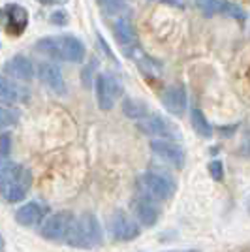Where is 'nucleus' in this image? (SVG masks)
<instances>
[{
	"label": "nucleus",
	"mask_w": 250,
	"mask_h": 252,
	"mask_svg": "<svg viewBox=\"0 0 250 252\" xmlns=\"http://www.w3.org/2000/svg\"><path fill=\"white\" fill-rule=\"evenodd\" d=\"M102 239H104V231L96 215L85 213L72 220L68 233L64 237V243L73 249H94L102 245Z\"/></svg>",
	"instance_id": "nucleus-1"
},
{
	"label": "nucleus",
	"mask_w": 250,
	"mask_h": 252,
	"mask_svg": "<svg viewBox=\"0 0 250 252\" xmlns=\"http://www.w3.org/2000/svg\"><path fill=\"white\" fill-rule=\"evenodd\" d=\"M32 185V175L27 168L15 162H2L0 168V187H2V198L8 203L21 201Z\"/></svg>",
	"instance_id": "nucleus-2"
},
{
	"label": "nucleus",
	"mask_w": 250,
	"mask_h": 252,
	"mask_svg": "<svg viewBox=\"0 0 250 252\" xmlns=\"http://www.w3.org/2000/svg\"><path fill=\"white\" fill-rule=\"evenodd\" d=\"M94 89H96V102H98V107L102 111L113 109V105L117 104V100L123 94V85L119 83V79L111 74L96 75Z\"/></svg>",
	"instance_id": "nucleus-3"
},
{
	"label": "nucleus",
	"mask_w": 250,
	"mask_h": 252,
	"mask_svg": "<svg viewBox=\"0 0 250 252\" xmlns=\"http://www.w3.org/2000/svg\"><path fill=\"white\" fill-rule=\"evenodd\" d=\"M107 230H109V235L113 237L115 241H134L139 235L137 222L132 217H128L126 213H123V211H115L113 215L109 217Z\"/></svg>",
	"instance_id": "nucleus-4"
},
{
	"label": "nucleus",
	"mask_w": 250,
	"mask_h": 252,
	"mask_svg": "<svg viewBox=\"0 0 250 252\" xmlns=\"http://www.w3.org/2000/svg\"><path fill=\"white\" fill-rule=\"evenodd\" d=\"M143 185L149 194H153L156 200L167 201L173 198L177 185L171 177H167L164 173H158V171H147L143 175Z\"/></svg>",
	"instance_id": "nucleus-5"
},
{
	"label": "nucleus",
	"mask_w": 250,
	"mask_h": 252,
	"mask_svg": "<svg viewBox=\"0 0 250 252\" xmlns=\"http://www.w3.org/2000/svg\"><path fill=\"white\" fill-rule=\"evenodd\" d=\"M73 217L72 213H68V211H61V213H55L51 217H47L45 220L42 222V226H40V235L45 237V239H62L66 237V233H68V228H70V224H72Z\"/></svg>",
	"instance_id": "nucleus-6"
},
{
	"label": "nucleus",
	"mask_w": 250,
	"mask_h": 252,
	"mask_svg": "<svg viewBox=\"0 0 250 252\" xmlns=\"http://www.w3.org/2000/svg\"><path fill=\"white\" fill-rule=\"evenodd\" d=\"M2 23L10 36H21L29 25V13L21 4H6L2 8Z\"/></svg>",
	"instance_id": "nucleus-7"
},
{
	"label": "nucleus",
	"mask_w": 250,
	"mask_h": 252,
	"mask_svg": "<svg viewBox=\"0 0 250 252\" xmlns=\"http://www.w3.org/2000/svg\"><path fill=\"white\" fill-rule=\"evenodd\" d=\"M151 151L162 160H166L167 164H171L175 169L185 168V151L175 141H171L167 137L166 139H155V141H151Z\"/></svg>",
	"instance_id": "nucleus-8"
},
{
	"label": "nucleus",
	"mask_w": 250,
	"mask_h": 252,
	"mask_svg": "<svg viewBox=\"0 0 250 252\" xmlns=\"http://www.w3.org/2000/svg\"><path fill=\"white\" fill-rule=\"evenodd\" d=\"M137 128L147 136H160L167 137V139L179 137L175 125H171L169 121H166L164 117L160 115H149L145 119H141V121H137Z\"/></svg>",
	"instance_id": "nucleus-9"
},
{
	"label": "nucleus",
	"mask_w": 250,
	"mask_h": 252,
	"mask_svg": "<svg viewBox=\"0 0 250 252\" xmlns=\"http://www.w3.org/2000/svg\"><path fill=\"white\" fill-rule=\"evenodd\" d=\"M196 6L207 17L217 15V13H226V15L237 19V21H245V17H247L245 10H241L239 6L231 4L228 0H196Z\"/></svg>",
	"instance_id": "nucleus-10"
},
{
	"label": "nucleus",
	"mask_w": 250,
	"mask_h": 252,
	"mask_svg": "<svg viewBox=\"0 0 250 252\" xmlns=\"http://www.w3.org/2000/svg\"><path fill=\"white\" fill-rule=\"evenodd\" d=\"M162 104L166 107V111H169L171 115L181 117L185 111H187L188 105V98H187V91L183 85H171L167 87L162 94Z\"/></svg>",
	"instance_id": "nucleus-11"
},
{
	"label": "nucleus",
	"mask_w": 250,
	"mask_h": 252,
	"mask_svg": "<svg viewBox=\"0 0 250 252\" xmlns=\"http://www.w3.org/2000/svg\"><path fill=\"white\" fill-rule=\"evenodd\" d=\"M113 34H115L117 43H119L128 55L132 53V49H136L137 34H136L134 25H132V21H130L128 17H119V19L113 23Z\"/></svg>",
	"instance_id": "nucleus-12"
},
{
	"label": "nucleus",
	"mask_w": 250,
	"mask_h": 252,
	"mask_svg": "<svg viewBox=\"0 0 250 252\" xmlns=\"http://www.w3.org/2000/svg\"><path fill=\"white\" fill-rule=\"evenodd\" d=\"M38 75H40L42 83L47 85L55 94H61V96L66 94V81H64V75L57 64L42 63L38 66Z\"/></svg>",
	"instance_id": "nucleus-13"
},
{
	"label": "nucleus",
	"mask_w": 250,
	"mask_h": 252,
	"mask_svg": "<svg viewBox=\"0 0 250 252\" xmlns=\"http://www.w3.org/2000/svg\"><path fill=\"white\" fill-rule=\"evenodd\" d=\"M4 74L11 75L13 79H19V81H31L34 77V68H32V63L27 57L15 55L4 64Z\"/></svg>",
	"instance_id": "nucleus-14"
},
{
	"label": "nucleus",
	"mask_w": 250,
	"mask_h": 252,
	"mask_svg": "<svg viewBox=\"0 0 250 252\" xmlns=\"http://www.w3.org/2000/svg\"><path fill=\"white\" fill-rule=\"evenodd\" d=\"M45 213H47V207L40 205L38 201H31V203H25L23 207L17 209V213H15V220L19 222L21 226L32 228V226H36V224H40V222L43 220Z\"/></svg>",
	"instance_id": "nucleus-15"
},
{
	"label": "nucleus",
	"mask_w": 250,
	"mask_h": 252,
	"mask_svg": "<svg viewBox=\"0 0 250 252\" xmlns=\"http://www.w3.org/2000/svg\"><path fill=\"white\" fill-rule=\"evenodd\" d=\"M134 211H136L137 220L141 222L143 226H147V228L155 226L158 222V219H160V209H158V205L155 201H151V198H147V196L137 198L136 203H134Z\"/></svg>",
	"instance_id": "nucleus-16"
},
{
	"label": "nucleus",
	"mask_w": 250,
	"mask_h": 252,
	"mask_svg": "<svg viewBox=\"0 0 250 252\" xmlns=\"http://www.w3.org/2000/svg\"><path fill=\"white\" fill-rule=\"evenodd\" d=\"M61 45H62V61L66 63H83L85 61L87 49L79 38H75L72 34H62Z\"/></svg>",
	"instance_id": "nucleus-17"
},
{
	"label": "nucleus",
	"mask_w": 250,
	"mask_h": 252,
	"mask_svg": "<svg viewBox=\"0 0 250 252\" xmlns=\"http://www.w3.org/2000/svg\"><path fill=\"white\" fill-rule=\"evenodd\" d=\"M29 96L31 93L25 87L17 85L15 81H10L8 77L0 79V98L4 104H23L29 100Z\"/></svg>",
	"instance_id": "nucleus-18"
},
{
	"label": "nucleus",
	"mask_w": 250,
	"mask_h": 252,
	"mask_svg": "<svg viewBox=\"0 0 250 252\" xmlns=\"http://www.w3.org/2000/svg\"><path fill=\"white\" fill-rule=\"evenodd\" d=\"M36 49L55 61H62V45H61V36H45L36 42Z\"/></svg>",
	"instance_id": "nucleus-19"
},
{
	"label": "nucleus",
	"mask_w": 250,
	"mask_h": 252,
	"mask_svg": "<svg viewBox=\"0 0 250 252\" xmlns=\"http://www.w3.org/2000/svg\"><path fill=\"white\" fill-rule=\"evenodd\" d=\"M190 121H192V128L196 130L198 136L205 137V139H209V137L213 136V126H211V123L207 121V117L203 115L201 109L194 107V109L190 111Z\"/></svg>",
	"instance_id": "nucleus-20"
},
{
	"label": "nucleus",
	"mask_w": 250,
	"mask_h": 252,
	"mask_svg": "<svg viewBox=\"0 0 250 252\" xmlns=\"http://www.w3.org/2000/svg\"><path fill=\"white\" fill-rule=\"evenodd\" d=\"M123 111H125L126 117H130L134 121H141V119L149 117V107L143 102L134 100V98H125L123 100Z\"/></svg>",
	"instance_id": "nucleus-21"
},
{
	"label": "nucleus",
	"mask_w": 250,
	"mask_h": 252,
	"mask_svg": "<svg viewBox=\"0 0 250 252\" xmlns=\"http://www.w3.org/2000/svg\"><path fill=\"white\" fill-rule=\"evenodd\" d=\"M19 111L17 109H11V107H2L0 109V125L4 126V128H8V126H11V125H15L17 121H19Z\"/></svg>",
	"instance_id": "nucleus-22"
},
{
	"label": "nucleus",
	"mask_w": 250,
	"mask_h": 252,
	"mask_svg": "<svg viewBox=\"0 0 250 252\" xmlns=\"http://www.w3.org/2000/svg\"><path fill=\"white\" fill-rule=\"evenodd\" d=\"M209 173H211V177L215 179V181H222L224 179V164L220 160H213L209 164Z\"/></svg>",
	"instance_id": "nucleus-23"
},
{
	"label": "nucleus",
	"mask_w": 250,
	"mask_h": 252,
	"mask_svg": "<svg viewBox=\"0 0 250 252\" xmlns=\"http://www.w3.org/2000/svg\"><path fill=\"white\" fill-rule=\"evenodd\" d=\"M0 143H2L0 157H2V160H8V157H10V153H11V136H10V132H4V134H2V137H0Z\"/></svg>",
	"instance_id": "nucleus-24"
},
{
	"label": "nucleus",
	"mask_w": 250,
	"mask_h": 252,
	"mask_svg": "<svg viewBox=\"0 0 250 252\" xmlns=\"http://www.w3.org/2000/svg\"><path fill=\"white\" fill-rule=\"evenodd\" d=\"M49 21H51L53 25H57V27H66L68 21H70V17H68V13H66L64 10H57L51 13Z\"/></svg>",
	"instance_id": "nucleus-25"
},
{
	"label": "nucleus",
	"mask_w": 250,
	"mask_h": 252,
	"mask_svg": "<svg viewBox=\"0 0 250 252\" xmlns=\"http://www.w3.org/2000/svg\"><path fill=\"white\" fill-rule=\"evenodd\" d=\"M96 66H98V61H96V59H93V63L87 64V66H85V70L81 72V79H83L85 87H91V77H93Z\"/></svg>",
	"instance_id": "nucleus-26"
},
{
	"label": "nucleus",
	"mask_w": 250,
	"mask_h": 252,
	"mask_svg": "<svg viewBox=\"0 0 250 252\" xmlns=\"http://www.w3.org/2000/svg\"><path fill=\"white\" fill-rule=\"evenodd\" d=\"M98 42H100V47H102V51H104L105 55H107V57L111 59V61H115V55L111 53V49H109V45L105 43V40L102 38V36H100V34H98Z\"/></svg>",
	"instance_id": "nucleus-27"
},
{
	"label": "nucleus",
	"mask_w": 250,
	"mask_h": 252,
	"mask_svg": "<svg viewBox=\"0 0 250 252\" xmlns=\"http://www.w3.org/2000/svg\"><path fill=\"white\" fill-rule=\"evenodd\" d=\"M219 130H220V134H222V136H231V134L237 130V126L233 125V126H229V128H224V126H220Z\"/></svg>",
	"instance_id": "nucleus-28"
},
{
	"label": "nucleus",
	"mask_w": 250,
	"mask_h": 252,
	"mask_svg": "<svg viewBox=\"0 0 250 252\" xmlns=\"http://www.w3.org/2000/svg\"><path fill=\"white\" fill-rule=\"evenodd\" d=\"M164 252H199L196 249H183V251H164Z\"/></svg>",
	"instance_id": "nucleus-29"
},
{
	"label": "nucleus",
	"mask_w": 250,
	"mask_h": 252,
	"mask_svg": "<svg viewBox=\"0 0 250 252\" xmlns=\"http://www.w3.org/2000/svg\"><path fill=\"white\" fill-rule=\"evenodd\" d=\"M40 4H57V0H38Z\"/></svg>",
	"instance_id": "nucleus-30"
},
{
	"label": "nucleus",
	"mask_w": 250,
	"mask_h": 252,
	"mask_svg": "<svg viewBox=\"0 0 250 252\" xmlns=\"http://www.w3.org/2000/svg\"><path fill=\"white\" fill-rule=\"evenodd\" d=\"M247 213L250 215V196L247 198Z\"/></svg>",
	"instance_id": "nucleus-31"
},
{
	"label": "nucleus",
	"mask_w": 250,
	"mask_h": 252,
	"mask_svg": "<svg viewBox=\"0 0 250 252\" xmlns=\"http://www.w3.org/2000/svg\"><path fill=\"white\" fill-rule=\"evenodd\" d=\"M107 2H109V0H98V4H100V8H102L104 4H107Z\"/></svg>",
	"instance_id": "nucleus-32"
}]
</instances>
